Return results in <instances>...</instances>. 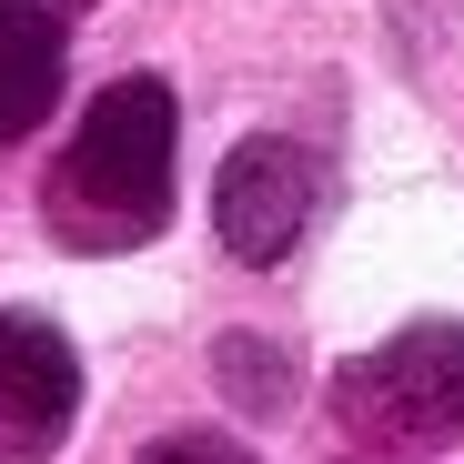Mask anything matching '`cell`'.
Returning a JSON list of instances; mask_svg holds the SVG:
<instances>
[{
  "mask_svg": "<svg viewBox=\"0 0 464 464\" xmlns=\"http://www.w3.org/2000/svg\"><path fill=\"white\" fill-rule=\"evenodd\" d=\"M172 141H182V102L151 71L92 92L82 131H71V162L51 182L61 243H141L172 212Z\"/></svg>",
  "mask_w": 464,
  "mask_h": 464,
  "instance_id": "cell-1",
  "label": "cell"
},
{
  "mask_svg": "<svg viewBox=\"0 0 464 464\" xmlns=\"http://www.w3.org/2000/svg\"><path fill=\"white\" fill-rule=\"evenodd\" d=\"M334 414L363 444H454L464 434V324H414L334 373Z\"/></svg>",
  "mask_w": 464,
  "mask_h": 464,
  "instance_id": "cell-2",
  "label": "cell"
},
{
  "mask_svg": "<svg viewBox=\"0 0 464 464\" xmlns=\"http://www.w3.org/2000/svg\"><path fill=\"white\" fill-rule=\"evenodd\" d=\"M212 222H222V253L232 263L273 273L303 243V222H314V151L283 141V131H253L222 162V182H212Z\"/></svg>",
  "mask_w": 464,
  "mask_h": 464,
  "instance_id": "cell-3",
  "label": "cell"
},
{
  "mask_svg": "<svg viewBox=\"0 0 464 464\" xmlns=\"http://www.w3.org/2000/svg\"><path fill=\"white\" fill-rule=\"evenodd\" d=\"M82 414L71 334L41 314H0V454H51Z\"/></svg>",
  "mask_w": 464,
  "mask_h": 464,
  "instance_id": "cell-4",
  "label": "cell"
},
{
  "mask_svg": "<svg viewBox=\"0 0 464 464\" xmlns=\"http://www.w3.org/2000/svg\"><path fill=\"white\" fill-rule=\"evenodd\" d=\"M61 102V21L31 0H0V141H31Z\"/></svg>",
  "mask_w": 464,
  "mask_h": 464,
  "instance_id": "cell-5",
  "label": "cell"
},
{
  "mask_svg": "<svg viewBox=\"0 0 464 464\" xmlns=\"http://www.w3.org/2000/svg\"><path fill=\"white\" fill-rule=\"evenodd\" d=\"M141 464H253L243 444H222V434H172V444H151Z\"/></svg>",
  "mask_w": 464,
  "mask_h": 464,
  "instance_id": "cell-6",
  "label": "cell"
}]
</instances>
